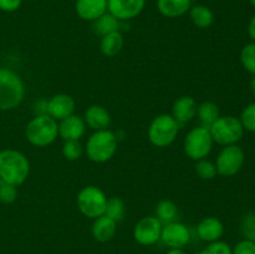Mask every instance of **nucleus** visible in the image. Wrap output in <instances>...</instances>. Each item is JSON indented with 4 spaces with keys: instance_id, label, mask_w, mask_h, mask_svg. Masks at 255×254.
Wrapping results in <instances>:
<instances>
[{
    "instance_id": "nucleus-1",
    "label": "nucleus",
    "mask_w": 255,
    "mask_h": 254,
    "mask_svg": "<svg viewBox=\"0 0 255 254\" xmlns=\"http://www.w3.org/2000/svg\"><path fill=\"white\" fill-rule=\"evenodd\" d=\"M30 174V161L22 152L6 148L0 151V179L19 187Z\"/></svg>"
},
{
    "instance_id": "nucleus-2",
    "label": "nucleus",
    "mask_w": 255,
    "mask_h": 254,
    "mask_svg": "<svg viewBox=\"0 0 255 254\" xmlns=\"http://www.w3.org/2000/svg\"><path fill=\"white\" fill-rule=\"evenodd\" d=\"M119 139L111 129L94 131L85 144V153L95 163H106L116 154Z\"/></svg>"
},
{
    "instance_id": "nucleus-3",
    "label": "nucleus",
    "mask_w": 255,
    "mask_h": 254,
    "mask_svg": "<svg viewBox=\"0 0 255 254\" xmlns=\"http://www.w3.org/2000/svg\"><path fill=\"white\" fill-rule=\"evenodd\" d=\"M25 97V85L12 70L0 67V110L9 111L19 106Z\"/></svg>"
},
{
    "instance_id": "nucleus-4",
    "label": "nucleus",
    "mask_w": 255,
    "mask_h": 254,
    "mask_svg": "<svg viewBox=\"0 0 255 254\" xmlns=\"http://www.w3.org/2000/svg\"><path fill=\"white\" fill-rule=\"evenodd\" d=\"M27 142L35 147H47L59 137V125L49 115H37L25 128Z\"/></svg>"
},
{
    "instance_id": "nucleus-5",
    "label": "nucleus",
    "mask_w": 255,
    "mask_h": 254,
    "mask_svg": "<svg viewBox=\"0 0 255 254\" xmlns=\"http://www.w3.org/2000/svg\"><path fill=\"white\" fill-rule=\"evenodd\" d=\"M179 125L172 115L162 114L154 117L147 129L148 141L154 147H168L176 141L179 133Z\"/></svg>"
},
{
    "instance_id": "nucleus-6",
    "label": "nucleus",
    "mask_w": 255,
    "mask_h": 254,
    "mask_svg": "<svg viewBox=\"0 0 255 254\" xmlns=\"http://www.w3.org/2000/svg\"><path fill=\"white\" fill-rule=\"evenodd\" d=\"M214 143L219 146H231L238 144L243 138L244 129L241 120L236 116H219V119L209 127Z\"/></svg>"
},
{
    "instance_id": "nucleus-7",
    "label": "nucleus",
    "mask_w": 255,
    "mask_h": 254,
    "mask_svg": "<svg viewBox=\"0 0 255 254\" xmlns=\"http://www.w3.org/2000/svg\"><path fill=\"white\" fill-rule=\"evenodd\" d=\"M214 141L209 128L203 126L193 127L184 137L183 149L187 157L193 161L207 158L213 148Z\"/></svg>"
},
{
    "instance_id": "nucleus-8",
    "label": "nucleus",
    "mask_w": 255,
    "mask_h": 254,
    "mask_svg": "<svg viewBox=\"0 0 255 254\" xmlns=\"http://www.w3.org/2000/svg\"><path fill=\"white\" fill-rule=\"evenodd\" d=\"M76 203L81 214L90 219H96L105 214L107 197L99 187L86 186L80 189L76 197Z\"/></svg>"
},
{
    "instance_id": "nucleus-9",
    "label": "nucleus",
    "mask_w": 255,
    "mask_h": 254,
    "mask_svg": "<svg viewBox=\"0 0 255 254\" xmlns=\"http://www.w3.org/2000/svg\"><path fill=\"white\" fill-rule=\"evenodd\" d=\"M244 162H246L244 149L238 144H231L221 149L214 163L219 176L232 177L241 172Z\"/></svg>"
},
{
    "instance_id": "nucleus-10",
    "label": "nucleus",
    "mask_w": 255,
    "mask_h": 254,
    "mask_svg": "<svg viewBox=\"0 0 255 254\" xmlns=\"http://www.w3.org/2000/svg\"><path fill=\"white\" fill-rule=\"evenodd\" d=\"M163 224L156 216L143 217L136 223L133 228V238L138 244L149 247L156 244L161 239Z\"/></svg>"
},
{
    "instance_id": "nucleus-11",
    "label": "nucleus",
    "mask_w": 255,
    "mask_h": 254,
    "mask_svg": "<svg viewBox=\"0 0 255 254\" xmlns=\"http://www.w3.org/2000/svg\"><path fill=\"white\" fill-rule=\"evenodd\" d=\"M164 246L171 248H184L191 242V231L181 222H171L162 227L161 239Z\"/></svg>"
},
{
    "instance_id": "nucleus-12",
    "label": "nucleus",
    "mask_w": 255,
    "mask_h": 254,
    "mask_svg": "<svg viewBox=\"0 0 255 254\" xmlns=\"http://www.w3.org/2000/svg\"><path fill=\"white\" fill-rule=\"evenodd\" d=\"M146 6V0H107V11L120 21H129L138 16Z\"/></svg>"
},
{
    "instance_id": "nucleus-13",
    "label": "nucleus",
    "mask_w": 255,
    "mask_h": 254,
    "mask_svg": "<svg viewBox=\"0 0 255 254\" xmlns=\"http://www.w3.org/2000/svg\"><path fill=\"white\" fill-rule=\"evenodd\" d=\"M76 102L74 97L67 94H56L47 100V115L56 121L66 119L74 115Z\"/></svg>"
},
{
    "instance_id": "nucleus-14",
    "label": "nucleus",
    "mask_w": 255,
    "mask_h": 254,
    "mask_svg": "<svg viewBox=\"0 0 255 254\" xmlns=\"http://www.w3.org/2000/svg\"><path fill=\"white\" fill-rule=\"evenodd\" d=\"M59 137L64 141H80L86 133V124L84 117L79 115H71L66 119L59 121Z\"/></svg>"
},
{
    "instance_id": "nucleus-15",
    "label": "nucleus",
    "mask_w": 255,
    "mask_h": 254,
    "mask_svg": "<svg viewBox=\"0 0 255 254\" xmlns=\"http://www.w3.org/2000/svg\"><path fill=\"white\" fill-rule=\"evenodd\" d=\"M75 11L80 19L94 22L107 12V0H76Z\"/></svg>"
},
{
    "instance_id": "nucleus-16",
    "label": "nucleus",
    "mask_w": 255,
    "mask_h": 254,
    "mask_svg": "<svg viewBox=\"0 0 255 254\" xmlns=\"http://www.w3.org/2000/svg\"><path fill=\"white\" fill-rule=\"evenodd\" d=\"M197 107H198V104L193 97L181 96L173 102L172 117L178 122L179 126L186 125L197 116Z\"/></svg>"
},
{
    "instance_id": "nucleus-17",
    "label": "nucleus",
    "mask_w": 255,
    "mask_h": 254,
    "mask_svg": "<svg viewBox=\"0 0 255 254\" xmlns=\"http://www.w3.org/2000/svg\"><path fill=\"white\" fill-rule=\"evenodd\" d=\"M197 234L199 239L207 243L221 241L224 234V224L217 217H206L197 226Z\"/></svg>"
},
{
    "instance_id": "nucleus-18",
    "label": "nucleus",
    "mask_w": 255,
    "mask_h": 254,
    "mask_svg": "<svg viewBox=\"0 0 255 254\" xmlns=\"http://www.w3.org/2000/svg\"><path fill=\"white\" fill-rule=\"evenodd\" d=\"M84 121L94 131L107 129L111 125V115L101 105H91L85 111Z\"/></svg>"
},
{
    "instance_id": "nucleus-19",
    "label": "nucleus",
    "mask_w": 255,
    "mask_h": 254,
    "mask_svg": "<svg viewBox=\"0 0 255 254\" xmlns=\"http://www.w3.org/2000/svg\"><path fill=\"white\" fill-rule=\"evenodd\" d=\"M192 0H157V10L168 19H177L188 14Z\"/></svg>"
},
{
    "instance_id": "nucleus-20",
    "label": "nucleus",
    "mask_w": 255,
    "mask_h": 254,
    "mask_svg": "<svg viewBox=\"0 0 255 254\" xmlns=\"http://www.w3.org/2000/svg\"><path fill=\"white\" fill-rule=\"evenodd\" d=\"M91 232L95 241L100 242V243H106L116 236L117 222L104 214V216L94 219Z\"/></svg>"
},
{
    "instance_id": "nucleus-21",
    "label": "nucleus",
    "mask_w": 255,
    "mask_h": 254,
    "mask_svg": "<svg viewBox=\"0 0 255 254\" xmlns=\"http://www.w3.org/2000/svg\"><path fill=\"white\" fill-rule=\"evenodd\" d=\"M189 19L198 29H208L214 22V12L207 5H192L188 11Z\"/></svg>"
},
{
    "instance_id": "nucleus-22",
    "label": "nucleus",
    "mask_w": 255,
    "mask_h": 254,
    "mask_svg": "<svg viewBox=\"0 0 255 254\" xmlns=\"http://www.w3.org/2000/svg\"><path fill=\"white\" fill-rule=\"evenodd\" d=\"M124 45V35L121 34V31H115L101 37V41H100V50H101V52L105 56L115 57L122 51Z\"/></svg>"
},
{
    "instance_id": "nucleus-23",
    "label": "nucleus",
    "mask_w": 255,
    "mask_h": 254,
    "mask_svg": "<svg viewBox=\"0 0 255 254\" xmlns=\"http://www.w3.org/2000/svg\"><path fill=\"white\" fill-rule=\"evenodd\" d=\"M219 116H221V110L216 102L204 101L197 107V117L201 122V126L207 128H209L219 119Z\"/></svg>"
},
{
    "instance_id": "nucleus-24",
    "label": "nucleus",
    "mask_w": 255,
    "mask_h": 254,
    "mask_svg": "<svg viewBox=\"0 0 255 254\" xmlns=\"http://www.w3.org/2000/svg\"><path fill=\"white\" fill-rule=\"evenodd\" d=\"M120 26H121V21L107 11L101 17L95 20L92 27H94V31L102 37L107 34H111V32L120 31Z\"/></svg>"
},
{
    "instance_id": "nucleus-25",
    "label": "nucleus",
    "mask_w": 255,
    "mask_h": 254,
    "mask_svg": "<svg viewBox=\"0 0 255 254\" xmlns=\"http://www.w3.org/2000/svg\"><path fill=\"white\" fill-rule=\"evenodd\" d=\"M178 214V208L177 204L171 199H162L156 206V217L159 219L162 224L171 223L174 222Z\"/></svg>"
},
{
    "instance_id": "nucleus-26",
    "label": "nucleus",
    "mask_w": 255,
    "mask_h": 254,
    "mask_svg": "<svg viewBox=\"0 0 255 254\" xmlns=\"http://www.w3.org/2000/svg\"><path fill=\"white\" fill-rule=\"evenodd\" d=\"M125 213H126V206L125 202L120 197H111L107 198L106 209H105V216L114 219L115 222H121L124 219Z\"/></svg>"
},
{
    "instance_id": "nucleus-27",
    "label": "nucleus",
    "mask_w": 255,
    "mask_h": 254,
    "mask_svg": "<svg viewBox=\"0 0 255 254\" xmlns=\"http://www.w3.org/2000/svg\"><path fill=\"white\" fill-rule=\"evenodd\" d=\"M194 169H196V173L198 174L199 178L204 179V181H212V179L216 178L217 174H218L216 163L209 161L208 158H203V159H199V161H196Z\"/></svg>"
},
{
    "instance_id": "nucleus-28",
    "label": "nucleus",
    "mask_w": 255,
    "mask_h": 254,
    "mask_svg": "<svg viewBox=\"0 0 255 254\" xmlns=\"http://www.w3.org/2000/svg\"><path fill=\"white\" fill-rule=\"evenodd\" d=\"M241 62L249 74L255 76V42H249L242 49Z\"/></svg>"
},
{
    "instance_id": "nucleus-29",
    "label": "nucleus",
    "mask_w": 255,
    "mask_h": 254,
    "mask_svg": "<svg viewBox=\"0 0 255 254\" xmlns=\"http://www.w3.org/2000/svg\"><path fill=\"white\" fill-rule=\"evenodd\" d=\"M85 148L80 141H64L62 144V156L67 161H77L84 153Z\"/></svg>"
},
{
    "instance_id": "nucleus-30",
    "label": "nucleus",
    "mask_w": 255,
    "mask_h": 254,
    "mask_svg": "<svg viewBox=\"0 0 255 254\" xmlns=\"http://www.w3.org/2000/svg\"><path fill=\"white\" fill-rule=\"evenodd\" d=\"M241 233L244 239L255 242V211H251L243 216L241 221Z\"/></svg>"
},
{
    "instance_id": "nucleus-31",
    "label": "nucleus",
    "mask_w": 255,
    "mask_h": 254,
    "mask_svg": "<svg viewBox=\"0 0 255 254\" xmlns=\"http://www.w3.org/2000/svg\"><path fill=\"white\" fill-rule=\"evenodd\" d=\"M239 120H241L246 131L255 133V102H252L244 107Z\"/></svg>"
},
{
    "instance_id": "nucleus-32",
    "label": "nucleus",
    "mask_w": 255,
    "mask_h": 254,
    "mask_svg": "<svg viewBox=\"0 0 255 254\" xmlns=\"http://www.w3.org/2000/svg\"><path fill=\"white\" fill-rule=\"evenodd\" d=\"M17 198V187L0 179V202L5 204L12 203Z\"/></svg>"
},
{
    "instance_id": "nucleus-33",
    "label": "nucleus",
    "mask_w": 255,
    "mask_h": 254,
    "mask_svg": "<svg viewBox=\"0 0 255 254\" xmlns=\"http://www.w3.org/2000/svg\"><path fill=\"white\" fill-rule=\"evenodd\" d=\"M198 254H232V247L223 241L212 242L207 244Z\"/></svg>"
},
{
    "instance_id": "nucleus-34",
    "label": "nucleus",
    "mask_w": 255,
    "mask_h": 254,
    "mask_svg": "<svg viewBox=\"0 0 255 254\" xmlns=\"http://www.w3.org/2000/svg\"><path fill=\"white\" fill-rule=\"evenodd\" d=\"M232 254H255V242L242 239L232 248Z\"/></svg>"
},
{
    "instance_id": "nucleus-35",
    "label": "nucleus",
    "mask_w": 255,
    "mask_h": 254,
    "mask_svg": "<svg viewBox=\"0 0 255 254\" xmlns=\"http://www.w3.org/2000/svg\"><path fill=\"white\" fill-rule=\"evenodd\" d=\"M22 0H0V10L4 12H14L20 9Z\"/></svg>"
},
{
    "instance_id": "nucleus-36",
    "label": "nucleus",
    "mask_w": 255,
    "mask_h": 254,
    "mask_svg": "<svg viewBox=\"0 0 255 254\" xmlns=\"http://www.w3.org/2000/svg\"><path fill=\"white\" fill-rule=\"evenodd\" d=\"M248 35L252 39V41L255 42V15L251 19L248 25Z\"/></svg>"
},
{
    "instance_id": "nucleus-37",
    "label": "nucleus",
    "mask_w": 255,
    "mask_h": 254,
    "mask_svg": "<svg viewBox=\"0 0 255 254\" xmlns=\"http://www.w3.org/2000/svg\"><path fill=\"white\" fill-rule=\"evenodd\" d=\"M167 254H187L186 252L183 251V248H171Z\"/></svg>"
},
{
    "instance_id": "nucleus-38",
    "label": "nucleus",
    "mask_w": 255,
    "mask_h": 254,
    "mask_svg": "<svg viewBox=\"0 0 255 254\" xmlns=\"http://www.w3.org/2000/svg\"><path fill=\"white\" fill-rule=\"evenodd\" d=\"M249 87H251V91L252 94L255 96V76H253V79L251 80V84H249Z\"/></svg>"
},
{
    "instance_id": "nucleus-39",
    "label": "nucleus",
    "mask_w": 255,
    "mask_h": 254,
    "mask_svg": "<svg viewBox=\"0 0 255 254\" xmlns=\"http://www.w3.org/2000/svg\"><path fill=\"white\" fill-rule=\"evenodd\" d=\"M249 1H251L252 6H253V7H254V9H255V0H249Z\"/></svg>"
}]
</instances>
